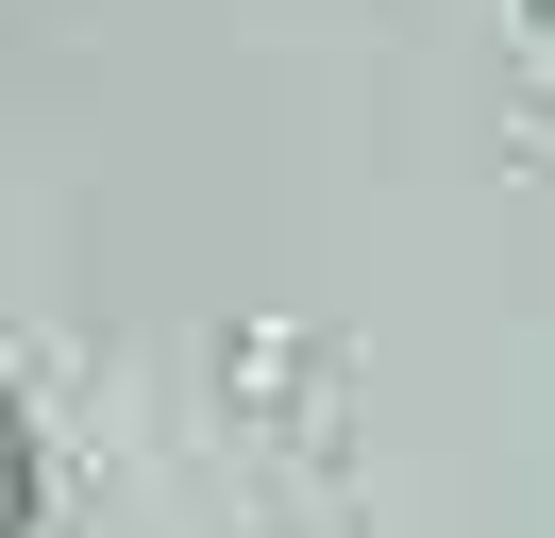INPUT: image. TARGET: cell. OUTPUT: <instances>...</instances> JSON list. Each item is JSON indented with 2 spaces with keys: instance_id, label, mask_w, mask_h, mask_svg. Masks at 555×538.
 Wrapping results in <instances>:
<instances>
[{
  "instance_id": "obj_1",
  "label": "cell",
  "mask_w": 555,
  "mask_h": 538,
  "mask_svg": "<svg viewBox=\"0 0 555 538\" xmlns=\"http://www.w3.org/2000/svg\"><path fill=\"white\" fill-rule=\"evenodd\" d=\"M35 522V437H17V387H0V538Z\"/></svg>"
},
{
  "instance_id": "obj_2",
  "label": "cell",
  "mask_w": 555,
  "mask_h": 538,
  "mask_svg": "<svg viewBox=\"0 0 555 538\" xmlns=\"http://www.w3.org/2000/svg\"><path fill=\"white\" fill-rule=\"evenodd\" d=\"M539 34H555V0H539Z\"/></svg>"
}]
</instances>
